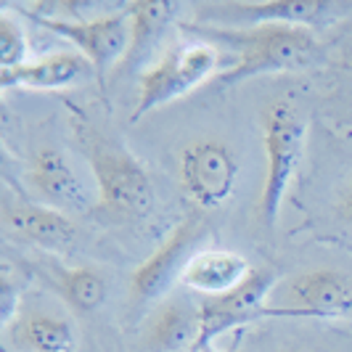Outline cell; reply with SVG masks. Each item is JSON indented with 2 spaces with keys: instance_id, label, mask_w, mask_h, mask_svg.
<instances>
[{
  "instance_id": "cell-22",
  "label": "cell",
  "mask_w": 352,
  "mask_h": 352,
  "mask_svg": "<svg viewBox=\"0 0 352 352\" xmlns=\"http://www.w3.org/2000/svg\"><path fill=\"white\" fill-rule=\"evenodd\" d=\"M204 352H217V350H204ZM236 352H241V350H236Z\"/></svg>"
},
{
  "instance_id": "cell-14",
  "label": "cell",
  "mask_w": 352,
  "mask_h": 352,
  "mask_svg": "<svg viewBox=\"0 0 352 352\" xmlns=\"http://www.w3.org/2000/svg\"><path fill=\"white\" fill-rule=\"evenodd\" d=\"M130 16V45L124 53L122 64L114 69V74L141 67L143 61L157 51L162 37L175 24V16L180 11V3H167V0H133L124 6Z\"/></svg>"
},
{
  "instance_id": "cell-21",
  "label": "cell",
  "mask_w": 352,
  "mask_h": 352,
  "mask_svg": "<svg viewBox=\"0 0 352 352\" xmlns=\"http://www.w3.org/2000/svg\"><path fill=\"white\" fill-rule=\"evenodd\" d=\"M342 214L352 223V183L347 186V191L342 194Z\"/></svg>"
},
{
  "instance_id": "cell-9",
  "label": "cell",
  "mask_w": 352,
  "mask_h": 352,
  "mask_svg": "<svg viewBox=\"0 0 352 352\" xmlns=\"http://www.w3.org/2000/svg\"><path fill=\"white\" fill-rule=\"evenodd\" d=\"M336 3L326 0H233L212 3L196 11V24L212 27H263V24H292L318 30L336 14Z\"/></svg>"
},
{
  "instance_id": "cell-20",
  "label": "cell",
  "mask_w": 352,
  "mask_h": 352,
  "mask_svg": "<svg viewBox=\"0 0 352 352\" xmlns=\"http://www.w3.org/2000/svg\"><path fill=\"white\" fill-rule=\"evenodd\" d=\"M0 294H3V323H6V329H8V326L19 318V313H21V310H19V305H21V289L11 281L8 273L3 276Z\"/></svg>"
},
{
  "instance_id": "cell-3",
  "label": "cell",
  "mask_w": 352,
  "mask_h": 352,
  "mask_svg": "<svg viewBox=\"0 0 352 352\" xmlns=\"http://www.w3.org/2000/svg\"><path fill=\"white\" fill-rule=\"evenodd\" d=\"M260 124L265 146V180L257 201V217L265 228H276L292 177L300 170L307 127L300 109L289 101H273L265 106Z\"/></svg>"
},
{
  "instance_id": "cell-13",
  "label": "cell",
  "mask_w": 352,
  "mask_h": 352,
  "mask_svg": "<svg viewBox=\"0 0 352 352\" xmlns=\"http://www.w3.org/2000/svg\"><path fill=\"white\" fill-rule=\"evenodd\" d=\"M90 74H96V69L82 53L58 51L51 56H43V58H35V61H27L11 72H0V88L67 90L74 88L82 80H88Z\"/></svg>"
},
{
  "instance_id": "cell-11",
  "label": "cell",
  "mask_w": 352,
  "mask_h": 352,
  "mask_svg": "<svg viewBox=\"0 0 352 352\" xmlns=\"http://www.w3.org/2000/svg\"><path fill=\"white\" fill-rule=\"evenodd\" d=\"M27 183L40 204L58 212H85L88 214L93 207L77 170L72 167L69 157L53 146H43L30 157Z\"/></svg>"
},
{
  "instance_id": "cell-18",
  "label": "cell",
  "mask_w": 352,
  "mask_h": 352,
  "mask_svg": "<svg viewBox=\"0 0 352 352\" xmlns=\"http://www.w3.org/2000/svg\"><path fill=\"white\" fill-rule=\"evenodd\" d=\"M45 278L53 286V292L74 313L82 316L101 310V305L109 297V278L93 265H51L45 270Z\"/></svg>"
},
{
  "instance_id": "cell-10",
  "label": "cell",
  "mask_w": 352,
  "mask_h": 352,
  "mask_svg": "<svg viewBox=\"0 0 352 352\" xmlns=\"http://www.w3.org/2000/svg\"><path fill=\"white\" fill-rule=\"evenodd\" d=\"M27 16L37 21L43 30H48L53 35L69 40L93 64L96 74H106L114 72L122 64L127 45H130V16L127 8L111 11L104 16L80 19V21H67V19H51V16H37L24 11Z\"/></svg>"
},
{
  "instance_id": "cell-2",
  "label": "cell",
  "mask_w": 352,
  "mask_h": 352,
  "mask_svg": "<svg viewBox=\"0 0 352 352\" xmlns=\"http://www.w3.org/2000/svg\"><path fill=\"white\" fill-rule=\"evenodd\" d=\"M77 138L96 180L90 217L104 226H127L143 220L154 207V183L146 167L122 143L111 141L90 124L77 127Z\"/></svg>"
},
{
  "instance_id": "cell-4",
  "label": "cell",
  "mask_w": 352,
  "mask_h": 352,
  "mask_svg": "<svg viewBox=\"0 0 352 352\" xmlns=\"http://www.w3.org/2000/svg\"><path fill=\"white\" fill-rule=\"evenodd\" d=\"M220 48L207 40H186L175 43L162 58L141 72L138 82V104L133 120H143L154 109L186 98L188 93L201 88L207 80L220 74Z\"/></svg>"
},
{
  "instance_id": "cell-7",
  "label": "cell",
  "mask_w": 352,
  "mask_h": 352,
  "mask_svg": "<svg viewBox=\"0 0 352 352\" xmlns=\"http://www.w3.org/2000/svg\"><path fill=\"white\" fill-rule=\"evenodd\" d=\"M183 194L201 210H217L228 201L239 183V159L228 143L201 138L186 146L177 159Z\"/></svg>"
},
{
  "instance_id": "cell-1",
  "label": "cell",
  "mask_w": 352,
  "mask_h": 352,
  "mask_svg": "<svg viewBox=\"0 0 352 352\" xmlns=\"http://www.w3.org/2000/svg\"><path fill=\"white\" fill-rule=\"evenodd\" d=\"M183 32L207 40L220 51H233V64L214 77L217 88L236 85L263 74H297L313 69L323 45L307 27L263 24V27H212V24H180Z\"/></svg>"
},
{
  "instance_id": "cell-5",
  "label": "cell",
  "mask_w": 352,
  "mask_h": 352,
  "mask_svg": "<svg viewBox=\"0 0 352 352\" xmlns=\"http://www.w3.org/2000/svg\"><path fill=\"white\" fill-rule=\"evenodd\" d=\"M263 318L347 320L352 318V281L329 267L297 273L276 289V302L265 305Z\"/></svg>"
},
{
  "instance_id": "cell-19",
  "label": "cell",
  "mask_w": 352,
  "mask_h": 352,
  "mask_svg": "<svg viewBox=\"0 0 352 352\" xmlns=\"http://www.w3.org/2000/svg\"><path fill=\"white\" fill-rule=\"evenodd\" d=\"M30 40L14 14H0V72H11L27 64Z\"/></svg>"
},
{
  "instance_id": "cell-17",
  "label": "cell",
  "mask_w": 352,
  "mask_h": 352,
  "mask_svg": "<svg viewBox=\"0 0 352 352\" xmlns=\"http://www.w3.org/2000/svg\"><path fill=\"white\" fill-rule=\"evenodd\" d=\"M14 347L24 352H77L74 326L64 316L27 310L8 326Z\"/></svg>"
},
{
  "instance_id": "cell-6",
  "label": "cell",
  "mask_w": 352,
  "mask_h": 352,
  "mask_svg": "<svg viewBox=\"0 0 352 352\" xmlns=\"http://www.w3.org/2000/svg\"><path fill=\"white\" fill-rule=\"evenodd\" d=\"M204 230L207 226L199 212L186 214L175 228L170 230V236L133 270L127 292H130V302L135 307H146L151 302L167 297L170 289L183 281V273L199 252Z\"/></svg>"
},
{
  "instance_id": "cell-16",
  "label": "cell",
  "mask_w": 352,
  "mask_h": 352,
  "mask_svg": "<svg viewBox=\"0 0 352 352\" xmlns=\"http://www.w3.org/2000/svg\"><path fill=\"white\" fill-rule=\"evenodd\" d=\"M199 342V305L180 297L162 302L146 329V344L157 352H194Z\"/></svg>"
},
{
  "instance_id": "cell-15",
  "label": "cell",
  "mask_w": 352,
  "mask_h": 352,
  "mask_svg": "<svg viewBox=\"0 0 352 352\" xmlns=\"http://www.w3.org/2000/svg\"><path fill=\"white\" fill-rule=\"evenodd\" d=\"M252 270L254 267L249 265L247 257L233 249H199L186 267L180 283L188 286L196 294H204V300H207V297H220L230 289L241 286Z\"/></svg>"
},
{
  "instance_id": "cell-8",
  "label": "cell",
  "mask_w": 352,
  "mask_h": 352,
  "mask_svg": "<svg viewBox=\"0 0 352 352\" xmlns=\"http://www.w3.org/2000/svg\"><path fill=\"white\" fill-rule=\"evenodd\" d=\"M278 273L273 267H254L241 286L230 289L220 297H207L199 302V342L194 352L212 350V342L239 326L254 323L263 316L267 297L276 292Z\"/></svg>"
},
{
  "instance_id": "cell-12",
  "label": "cell",
  "mask_w": 352,
  "mask_h": 352,
  "mask_svg": "<svg viewBox=\"0 0 352 352\" xmlns=\"http://www.w3.org/2000/svg\"><path fill=\"white\" fill-rule=\"evenodd\" d=\"M3 230L8 239L45 252H69L77 241V226L69 214L40 201H6Z\"/></svg>"
}]
</instances>
